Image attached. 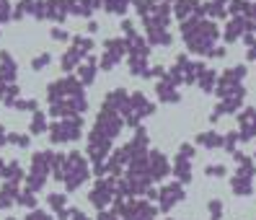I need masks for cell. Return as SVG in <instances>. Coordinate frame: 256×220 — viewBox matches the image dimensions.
I'll list each match as a JSON object with an SVG mask.
<instances>
[{"label":"cell","instance_id":"7402d4cb","mask_svg":"<svg viewBox=\"0 0 256 220\" xmlns=\"http://www.w3.org/2000/svg\"><path fill=\"white\" fill-rule=\"evenodd\" d=\"M16 109H32V112H36V101L34 98H28V101L26 98H18L16 101Z\"/></svg>","mask_w":256,"mask_h":220},{"label":"cell","instance_id":"30bf717a","mask_svg":"<svg viewBox=\"0 0 256 220\" xmlns=\"http://www.w3.org/2000/svg\"><path fill=\"white\" fill-rule=\"evenodd\" d=\"M124 215H127V220H150L153 218V208L145 202H130L124 208Z\"/></svg>","mask_w":256,"mask_h":220},{"label":"cell","instance_id":"484cf974","mask_svg":"<svg viewBox=\"0 0 256 220\" xmlns=\"http://www.w3.org/2000/svg\"><path fill=\"white\" fill-rule=\"evenodd\" d=\"M52 36H54V39H68V34L60 32V28H52Z\"/></svg>","mask_w":256,"mask_h":220},{"label":"cell","instance_id":"603a6c76","mask_svg":"<svg viewBox=\"0 0 256 220\" xmlns=\"http://www.w3.org/2000/svg\"><path fill=\"white\" fill-rule=\"evenodd\" d=\"M8 142H16V145H28L26 135H16V132H8Z\"/></svg>","mask_w":256,"mask_h":220},{"label":"cell","instance_id":"2e32d148","mask_svg":"<svg viewBox=\"0 0 256 220\" xmlns=\"http://www.w3.org/2000/svg\"><path fill=\"white\" fill-rule=\"evenodd\" d=\"M72 50H75V52H78L80 57H86L88 52H91V50H94V42H91V39H88V36H72Z\"/></svg>","mask_w":256,"mask_h":220},{"label":"cell","instance_id":"5bb4252c","mask_svg":"<svg viewBox=\"0 0 256 220\" xmlns=\"http://www.w3.org/2000/svg\"><path fill=\"white\" fill-rule=\"evenodd\" d=\"M16 200H18V197H16V184H6L3 189H0V210L10 208Z\"/></svg>","mask_w":256,"mask_h":220},{"label":"cell","instance_id":"5b68a950","mask_svg":"<svg viewBox=\"0 0 256 220\" xmlns=\"http://www.w3.org/2000/svg\"><path fill=\"white\" fill-rule=\"evenodd\" d=\"M124 52H127V42L124 39H106V52H104V60H101L104 70H112L124 57Z\"/></svg>","mask_w":256,"mask_h":220},{"label":"cell","instance_id":"d4e9b609","mask_svg":"<svg viewBox=\"0 0 256 220\" xmlns=\"http://www.w3.org/2000/svg\"><path fill=\"white\" fill-rule=\"evenodd\" d=\"M26 220H52V218H50V215H44V212H39V210H36V212H32V215H26Z\"/></svg>","mask_w":256,"mask_h":220},{"label":"cell","instance_id":"9a60e30c","mask_svg":"<svg viewBox=\"0 0 256 220\" xmlns=\"http://www.w3.org/2000/svg\"><path fill=\"white\" fill-rule=\"evenodd\" d=\"M158 96H160L163 101H176L178 94H176V88H174V80L166 78L163 83H158Z\"/></svg>","mask_w":256,"mask_h":220},{"label":"cell","instance_id":"6da1fadb","mask_svg":"<svg viewBox=\"0 0 256 220\" xmlns=\"http://www.w3.org/2000/svg\"><path fill=\"white\" fill-rule=\"evenodd\" d=\"M122 124H124V120H122V116H119L116 112H112V109H101L98 116H96V124H94V132H91V135L104 138V140H109V142H112V140L119 135Z\"/></svg>","mask_w":256,"mask_h":220},{"label":"cell","instance_id":"3957f363","mask_svg":"<svg viewBox=\"0 0 256 220\" xmlns=\"http://www.w3.org/2000/svg\"><path fill=\"white\" fill-rule=\"evenodd\" d=\"M122 112H124V122L132 124V127H138L142 116H148V114L156 112V106L145 98V94H132V96L127 98V104H124Z\"/></svg>","mask_w":256,"mask_h":220},{"label":"cell","instance_id":"ffe728a7","mask_svg":"<svg viewBox=\"0 0 256 220\" xmlns=\"http://www.w3.org/2000/svg\"><path fill=\"white\" fill-rule=\"evenodd\" d=\"M3 176L8 179V184H16V182L21 179V166L16 164V160H13V164H8V166L3 168Z\"/></svg>","mask_w":256,"mask_h":220},{"label":"cell","instance_id":"d6986e66","mask_svg":"<svg viewBox=\"0 0 256 220\" xmlns=\"http://www.w3.org/2000/svg\"><path fill=\"white\" fill-rule=\"evenodd\" d=\"M47 130V114L44 112H34V120H32V132L34 135H42Z\"/></svg>","mask_w":256,"mask_h":220},{"label":"cell","instance_id":"4316f807","mask_svg":"<svg viewBox=\"0 0 256 220\" xmlns=\"http://www.w3.org/2000/svg\"><path fill=\"white\" fill-rule=\"evenodd\" d=\"M98 220H116V215H114V212H101Z\"/></svg>","mask_w":256,"mask_h":220},{"label":"cell","instance_id":"277c9868","mask_svg":"<svg viewBox=\"0 0 256 220\" xmlns=\"http://www.w3.org/2000/svg\"><path fill=\"white\" fill-rule=\"evenodd\" d=\"M83 130L80 116H65L62 122H54L50 127V140L52 142H68V140H78Z\"/></svg>","mask_w":256,"mask_h":220},{"label":"cell","instance_id":"9c48e42d","mask_svg":"<svg viewBox=\"0 0 256 220\" xmlns=\"http://www.w3.org/2000/svg\"><path fill=\"white\" fill-rule=\"evenodd\" d=\"M16 80V60L8 52H0V83Z\"/></svg>","mask_w":256,"mask_h":220},{"label":"cell","instance_id":"4fadbf2b","mask_svg":"<svg viewBox=\"0 0 256 220\" xmlns=\"http://www.w3.org/2000/svg\"><path fill=\"white\" fill-rule=\"evenodd\" d=\"M78 70H80L78 72V76H80V86H88V83L96 80V60H94V57H91V60H86Z\"/></svg>","mask_w":256,"mask_h":220},{"label":"cell","instance_id":"ba28073f","mask_svg":"<svg viewBox=\"0 0 256 220\" xmlns=\"http://www.w3.org/2000/svg\"><path fill=\"white\" fill-rule=\"evenodd\" d=\"M68 16V0H47L44 3V18L62 21Z\"/></svg>","mask_w":256,"mask_h":220},{"label":"cell","instance_id":"e0dca14e","mask_svg":"<svg viewBox=\"0 0 256 220\" xmlns=\"http://www.w3.org/2000/svg\"><path fill=\"white\" fill-rule=\"evenodd\" d=\"M78 62H80V54L70 47V50L62 54V70H65V72H70V70H75V65H78Z\"/></svg>","mask_w":256,"mask_h":220},{"label":"cell","instance_id":"52a82bcc","mask_svg":"<svg viewBox=\"0 0 256 220\" xmlns=\"http://www.w3.org/2000/svg\"><path fill=\"white\" fill-rule=\"evenodd\" d=\"M168 174V160H166L158 150H153L148 156V176L150 179H163Z\"/></svg>","mask_w":256,"mask_h":220},{"label":"cell","instance_id":"ac0fdd59","mask_svg":"<svg viewBox=\"0 0 256 220\" xmlns=\"http://www.w3.org/2000/svg\"><path fill=\"white\" fill-rule=\"evenodd\" d=\"M104 8L109 13H116V16H122V13L130 8V0H104Z\"/></svg>","mask_w":256,"mask_h":220},{"label":"cell","instance_id":"8fae6325","mask_svg":"<svg viewBox=\"0 0 256 220\" xmlns=\"http://www.w3.org/2000/svg\"><path fill=\"white\" fill-rule=\"evenodd\" d=\"M127 91H124V88H114V91L106 96V101H104V109H112V112H122L124 109V104H127Z\"/></svg>","mask_w":256,"mask_h":220},{"label":"cell","instance_id":"7a4b0ae2","mask_svg":"<svg viewBox=\"0 0 256 220\" xmlns=\"http://www.w3.org/2000/svg\"><path fill=\"white\" fill-rule=\"evenodd\" d=\"M62 179H65L68 189H78V186L88 179V166H86V160H83L78 153H70V156L65 158Z\"/></svg>","mask_w":256,"mask_h":220},{"label":"cell","instance_id":"8992f818","mask_svg":"<svg viewBox=\"0 0 256 220\" xmlns=\"http://www.w3.org/2000/svg\"><path fill=\"white\" fill-rule=\"evenodd\" d=\"M116 189H114V182H109V179H101L96 186H94V192L91 194H88V200H91L94 204H96V208H104V204H109L116 194Z\"/></svg>","mask_w":256,"mask_h":220},{"label":"cell","instance_id":"7c38bea8","mask_svg":"<svg viewBox=\"0 0 256 220\" xmlns=\"http://www.w3.org/2000/svg\"><path fill=\"white\" fill-rule=\"evenodd\" d=\"M160 194H163V197H160L163 210H168L174 202H178V200H182V186H178V184H171V186H166Z\"/></svg>","mask_w":256,"mask_h":220},{"label":"cell","instance_id":"cb8c5ba5","mask_svg":"<svg viewBox=\"0 0 256 220\" xmlns=\"http://www.w3.org/2000/svg\"><path fill=\"white\" fill-rule=\"evenodd\" d=\"M50 204L54 210H62V204H65V197L62 194H50Z\"/></svg>","mask_w":256,"mask_h":220},{"label":"cell","instance_id":"44dd1931","mask_svg":"<svg viewBox=\"0 0 256 220\" xmlns=\"http://www.w3.org/2000/svg\"><path fill=\"white\" fill-rule=\"evenodd\" d=\"M50 62H52V54H50V52H42L39 57H34V62H32V68H34V70H42L44 65H50Z\"/></svg>","mask_w":256,"mask_h":220}]
</instances>
